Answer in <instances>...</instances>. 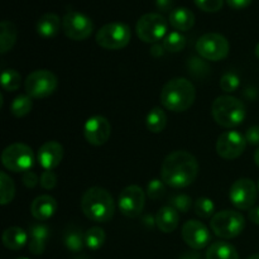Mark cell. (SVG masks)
Instances as JSON below:
<instances>
[{
  "instance_id": "6da1fadb",
  "label": "cell",
  "mask_w": 259,
  "mask_h": 259,
  "mask_svg": "<svg viewBox=\"0 0 259 259\" xmlns=\"http://www.w3.org/2000/svg\"><path fill=\"white\" fill-rule=\"evenodd\" d=\"M199 163L194 154L176 151L164 158L161 167V180L174 189H185L196 180Z\"/></svg>"
},
{
  "instance_id": "7a4b0ae2",
  "label": "cell",
  "mask_w": 259,
  "mask_h": 259,
  "mask_svg": "<svg viewBox=\"0 0 259 259\" xmlns=\"http://www.w3.org/2000/svg\"><path fill=\"white\" fill-rule=\"evenodd\" d=\"M81 210L91 222L108 223L115 212V201L105 189L90 187L81 197Z\"/></svg>"
},
{
  "instance_id": "3957f363",
  "label": "cell",
  "mask_w": 259,
  "mask_h": 259,
  "mask_svg": "<svg viewBox=\"0 0 259 259\" xmlns=\"http://www.w3.org/2000/svg\"><path fill=\"white\" fill-rule=\"evenodd\" d=\"M196 90L191 81L184 77H176L164 83L161 90L162 105L175 113L189 110L195 103Z\"/></svg>"
},
{
  "instance_id": "277c9868",
  "label": "cell",
  "mask_w": 259,
  "mask_h": 259,
  "mask_svg": "<svg viewBox=\"0 0 259 259\" xmlns=\"http://www.w3.org/2000/svg\"><path fill=\"white\" fill-rule=\"evenodd\" d=\"M211 115L223 128H234L245 119V105L234 96H219L211 105Z\"/></svg>"
},
{
  "instance_id": "5b68a950",
  "label": "cell",
  "mask_w": 259,
  "mask_h": 259,
  "mask_svg": "<svg viewBox=\"0 0 259 259\" xmlns=\"http://www.w3.org/2000/svg\"><path fill=\"white\" fill-rule=\"evenodd\" d=\"M210 227L217 237L223 239H233L244 230L245 220L239 211L223 210L212 217Z\"/></svg>"
},
{
  "instance_id": "8992f818",
  "label": "cell",
  "mask_w": 259,
  "mask_h": 259,
  "mask_svg": "<svg viewBox=\"0 0 259 259\" xmlns=\"http://www.w3.org/2000/svg\"><path fill=\"white\" fill-rule=\"evenodd\" d=\"M2 163L5 168L15 174L30 171L34 164V153L27 144L13 143L3 151Z\"/></svg>"
},
{
  "instance_id": "52a82bcc",
  "label": "cell",
  "mask_w": 259,
  "mask_h": 259,
  "mask_svg": "<svg viewBox=\"0 0 259 259\" xmlns=\"http://www.w3.org/2000/svg\"><path fill=\"white\" fill-rule=\"evenodd\" d=\"M131 42V28L125 23H108L96 33V43L105 50H121Z\"/></svg>"
},
{
  "instance_id": "ba28073f",
  "label": "cell",
  "mask_w": 259,
  "mask_h": 259,
  "mask_svg": "<svg viewBox=\"0 0 259 259\" xmlns=\"http://www.w3.org/2000/svg\"><path fill=\"white\" fill-rule=\"evenodd\" d=\"M168 23L166 18L158 13H147L142 15L136 25L137 35L146 43H157L166 37Z\"/></svg>"
},
{
  "instance_id": "9c48e42d",
  "label": "cell",
  "mask_w": 259,
  "mask_h": 259,
  "mask_svg": "<svg viewBox=\"0 0 259 259\" xmlns=\"http://www.w3.org/2000/svg\"><path fill=\"white\" fill-rule=\"evenodd\" d=\"M58 86V80L53 72L48 70L33 71L28 75L24 88L27 95L32 99H45L52 95Z\"/></svg>"
},
{
  "instance_id": "30bf717a",
  "label": "cell",
  "mask_w": 259,
  "mask_h": 259,
  "mask_svg": "<svg viewBox=\"0 0 259 259\" xmlns=\"http://www.w3.org/2000/svg\"><path fill=\"white\" fill-rule=\"evenodd\" d=\"M229 42L220 33H206L196 42L200 57L207 61H222L229 55Z\"/></svg>"
},
{
  "instance_id": "8fae6325",
  "label": "cell",
  "mask_w": 259,
  "mask_h": 259,
  "mask_svg": "<svg viewBox=\"0 0 259 259\" xmlns=\"http://www.w3.org/2000/svg\"><path fill=\"white\" fill-rule=\"evenodd\" d=\"M62 30L70 39L85 40L93 33L94 23L83 13L68 12L62 18Z\"/></svg>"
},
{
  "instance_id": "7c38bea8",
  "label": "cell",
  "mask_w": 259,
  "mask_h": 259,
  "mask_svg": "<svg viewBox=\"0 0 259 259\" xmlns=\"http://www.w3.org/2000/svg\"><path fill=\"white\" fill-rule=\"evenodd\" d=\"M257 185L250 179H239L232 185L229 197L232 204L239 210H250L257 201Z\"/></svg>"
},
{
  "instance_id": "4fadbf2b",
  "label": "cell",
  "mask_w": 259,
  "mask_h": 259,
  "mask_svg": "<svg viewBox=\"0 0 259 259\" xmlns=\"http://www.w3.org/2000/svg\"><path fill=\"white\" fill-rule=\"evenodd\" d=\"M146 204V194L142 187L131 185L123 189L118 199V206L126 218H137L142 214Z\"/></svg>"
},
{
  "instance_id": "5bb4252c",
  "label": "cell",
  "mask_w": 259,
  "mask_h": 259,
  "mask_svg": "<svg viewBox=\"0 0 259 259\" xmlns=\"http://www.w3.org/2000/svg\"><path fill=\"white\" fill-rule=\"evenodd\" d=\"M247 141L245 137H243L237 131L224 132L219 136L217 141V152L222 158L233 161L237 159L244 153Z\"/></svg>"
},
{
  "instance_id": "9a60e30c",
  "label": "cell",
  "mask_w": 259,
  "mask_h": 259,
  "mask_svg": "<svg viewBox=\"0 0 259 259\" xmlns=\"http://www.w3.org/2000/svg\"><path fill=\"white\" fill-rule=\"evenodd\" d=\"M111 134V125L105 116L95 115L86 120L83 125L85 139L93 146H103L109 141Z\"/></svg>"
},
{
  "instance_id": "2e32d148",
  "label": "cell",
  "mask_w": 259,
  "mask_h": 259,
  "mask_svg": "<svg viewBox=\"0 0 259 259\" xmlns=\"http://www.w3.org/2000/svg\"><path fill=\"white\" fill-rule=\"evenodd\" d=\"M182 239L192 249L199 250L207 247L211 240V234L204 223L199 220H189L182 227Z\"/></svg>"
},
{
  "instance_id": "e0dca14e",
  "label": "cell",
  "mask_w": 259,
  "mask_h": 259,
  "mask_svg": "<svg viewBox=\"0 0 259 259\" xmlns=\"http://www.w3.org/2000/svg\"><path fill=\"white\" fill-rule=\"evenodd\" d=\"M63 158L62 144L56 141H50L39 147L37 159L45 169H53L61 163Z\"/></svg>"
},
{
  "instance_id": "ac0fdd59",
  "label": "cell",
  "mask_w": 259,
  "mask_h": 259,
  "mask_svg": "<svg viewBox=\"0 0 259 259\" xmlns=\"http://www.w3.org/2000/svg\"><path fill=\"white\" fill-rule=\"evenodd\" d=\"M57 201L51 195H40L33 200L30 205V214L38 222H46L51 219L57 211Z\"/></svg>"
},
{
  "instance_id": "d6986e66",
  "label": "cell",
  "mask_w": 259,
  "mask_h": 259,
  "mask_svg": "<svg viewBox=\"0 0 259 259\" xmlns=\"http://www.w3.org/2000/svg\"><path fill=\"white\" fill-rule=\"evenodd\" d=\"M29 250L32 254L40 255L46 250L48 237H50V229L45 224H32L29 227Z\"/></svg>"
},
{
  "instance_id": "ffe728a7",
  "label": "cell",
  "mask_w": 259,
  "mask_h": 259,
  "mask_svg": "<svg viewBox=\"0 0 259 259\" xmlns=\"http://www.w3.org/2000/svg\"><path fill=\"white\" fill-rule=\"evenodd\" d=\"M180 223V212L172 206L161 207L156 215V225L162 233H172Z\"/></svg>"
},
{
  "instance_id": "44dd1931",
  "label": "cell",
  "mask_w": 259,
  "mask_h": 259,
  "mask_svg": "<svg viewBox=\"0 0 259 259\" xmlns=\"http://www.w3.org/2000/svg\"><path fill=\"white\" fill-rule=\"evenodd\" d=\"M61 28V19L55 13H46L38 19L37 33L43 38H53L58 34Z\"/></svg>"
},
{
  "instance_id": "7402d4cb",
  "label": "cell",
  "mask_w": 259,
  "mask_h": 259,
  "mask_svg": "<svg viewBox=\"0 0 259 259\" xmlns=\"http://www.w3.org/2000/svg\"><path fill=\"white\" fill-rule=\"evenodd\" d=\"M169 24L179 32L190 30L195 24V15L187 8H176L169 13Z\"/></svg>"
},
{
  "instance_id": "603a6c76",
  "label": "cell",
  "mask_w": 259,
  "mask_h": 259,
  "mask_svg": "<svg viewBox=\"0 0 259 259\" xmlns=\"http://www.w3.org/2000/svg\"><path fill=\"white\" fill-rule=\"evenodd\" d=\"M28 242V234L22 228H8L3 233V244L7 249L20 250Z\"/></svg>"
},
{
  "instance_id": "cb8c5ba5",
  "label": "cell",
  "mask_w": 259,
  "mask_h": 259,
  "mask_svg": "<svg viewBox=\"0 0 259 259\" xmlns=\"http://www.w3.org/2000/svg\"><path fill=\"white\" fill-rule=\"evenodd\" d=\"M18 30L14 23L10 20H3L0 24V53L4 55L13 48L17 42Z\"/></svg>"
},
{
  "instance_id": "d4e9b609",
  "label": "cell",
  "mask_w": 259,
  "mask_h": 259,
  "mask_svg": "<svg viewBox=\"0 0 259 259\" xmlns=\"http://www.w3.org/2000/svg\"><path fill=\"white\" fill-rule=\"evenodd\" d=\"M206 259H239V254L229 243L215 242L207 249Z\"/></svg>"
},
{
  "instance_id": "484cf974",
  "label": "cell",
  "mask_w": 259,
  "mask_h": 259,
  "mask_svg": "<svg viewBox=\"0 0 259 259\" xmlns=\"http://www.w3.org/2000/svg\"><path fill=\"white\" fill-rule=\"evenodd\" d=\"M63 243L70 252L78 253L85 247V233L75 227H70L63 235Z\"/></svg>"
},
{
  "instance_id": "4316f807",
  "label": "cell",
  "mask_w": 259,
  "mask_h": 259,
  "mask_svg": "<svg viewBox=\"0 0 259 259\" xmlns=\"http://www.w3.org/2000/svg\"><path fill=\"white\" fill-rule=\"evenodd\" d=\"M166 113H164L161 108H158V106L152 109L148 113V115H147L146 125L147 128H148V131L152 132V133H161V132L166 128Z\"/></svg>"
},
{
  "instance_id": "83f0119b",
  "label": "cell",
  "mask_w": 259,
  "mask_h": 259,
  "mask_svg": "<svg viewBox=\"0 0 259 259\" xmlns=\"http://www.w3.org/2000/svg\"><path fill=\"white\" fill-rule=\"evenodd\" d=\"M15 196V185L12 177L5 172L0 174V204L3 206L10 204Z\"/></svg>"
},
{
  "instance_id": "f1b7e54d",
  "label": "cell",
  "mask_w": 259,
  "mask_h": 259,
  "mask_svg": "<svg viewBox=\"0 0 259 259\" xmlns=\"http://www.w3.org/2000/svg\"><path fill=\"white\" fill-rule=\"evenodd\" d=\"M105 232L99 227H93L85 232V244L91 250L100 249L105 243Z\"/></svg>"
},
{
  "instance_id": "f546056e",
  "label": "cell",
  "mask_w": 259,
  "mask_h": 259,
  "mask_svg": "<svg viewBox=\"0 0 259 259\" xmlns=\"http://www.w3.org/2000/svg\"><path fill=\"white\" fill-rule=\"evenodd\" d=\"M32 108V98L28 95H19L13 100L12 105H10V113L15 118H23V116L28 115L30 113Z\"/></svg>"
},
{
  "instance_id": "4dcf8cb0",
  "label": "cell",
  "mask_w": 259,
  "mask_h": 259,
  "mask_svg": "<svg viewBox=\"0 0 259 259\" xmlns=\"http://www.w3.org/2000/svg\"><path fill=\"white\" fill-rule=\"evenodd\" d=\"M186 46V38L176 30V32H171L163 38V47L166 48L167 52L177 53L181 52Z\"/></svg>"
},
{
  "instance_id": "1f68e13d",
  "label": "cell",
  "mask_w": 259,
  "mask_h": 259,
  "mask_svg": "<svg viewBox=\"0 0 259 259\" xmlns=\"http://www.w3.org/2000/svg\"><path fill=\"white\" fill-rule=\"evenodd\" d=\"M22 76L13 68H7L2 72V86L5 91H15L19 89Z\"/></svg>"
},
{
  "instance_id": "d6a6232c",
  "label": "cell",
  "mask_w": 259,
  "mask_h": 259,
  "mask_svg": "<svg viewBox=\"0 0 259 259\" xmlns=\"http://www.w3.org/2000/svg\"><path fill=\"white\" fill-rule=\"evenodd\" d=\"M194 210L197 217L204 218V219H207V218L215 215V205L212 200H210L209 197H200V199H197L195 201Z\"/></svg>"
},
{
  "instance_id": "836d02e7",
  "label": "cell",
  "mask_w": 259,
  "mask_h": 259,
  "mask_svg": "<svg viewBox=\"0 0 259 259\" xmlns=\"http://www.w3.org/2000/svg\"><path fill=\"white\" fill-rule=\"evenodd\" d=\"M169 206L176 209L179 212H189L192 206V200L191 197L186 194L174 195V196L169 199Z\"/></svg>"
},
{
  "instance_id": "e575fe53",
  "label": "cell",
  "mask_w": 259,
  "mask_h": 259,
  "mask_svg": "<svg viewBox=\"0 0 259 259\" xmlns=\"http://www.w3.org/2000/svg\"><path fill=\"white\" fill-rule=\"evenodd\" d=\"M210 67L207 66V63L205 61H202L201 58L192 57L189 61V71L191 75H194L195 77H205V76L209 73Z\"/></svg>"
},
{
  "instance_id": "d590c367",
  "label": "cell",
  "mask_w": 259,
  "mask_h": 259,
  "mask_svg": "<svg viewBox=\"0 0 259 259\" xmlns=\"http://www.w3.org/2000/svg\"><path fill=\"white\" fill-rule=\"evenodd\" d=\"M240 85L239 76L235 72H227L222 76L220 80V88L225 93H233V91L238 90Z\"/></svg>"
},
{
  "instance_id": "8d00e7d4",
  "label": "cell",
  "mask_w": 259,
  "mask_h": 259,
  "mask_svg": "<svg viewBox=\"0 0 259 259\" xmlns=\"http://www.w3.org/2000/svg\"><path fill=\"white\" fill-rule=\"evenodd\" d=\"M166 192V184L162 180L153 179L147 186V196L152 200H159Z\"/></svg>"
},
{
  "instance_id": "74e56055",
  "label": "cell",
  "mask_w": 259,
  "mask_h": 259,
  "mask_svg": "<svg viewBox=\"0 0 259 259\" xmlns=\"http://www.w3.org/2000/svg\"><path fill=\"white\" fill-rule=\"evenodd\" d=\"M200 10L206 13H217L224 5V0H194Z\"/></svg>"
},
{
  "instance_id": "f35d334b",
  "label": "cell",
  "mask_w": 259,
  "mask_h": 259,
  "mask_svg": "<svg viewBox=\"0 0 259 259\" xmlns=\"http://www.w3.org/2000/svg\"><path fill=\"white\" fill-rule=\"evenodd\" d=\"M40 186L45 190H52L57 184V176L52 169H45L40 175Z\"/></svg>"
},
{
  "instance_id": "ab89813d",
  "label": "cell",
  "mask_w": 259,
  "mask_h": 259,
  "mask_svg": "<svg viewBox=\"0 0 259 259\" xmlns=\"http://www.w3.org/2000/svg\"><path fill=\"white\" fill-rule=\"evenodd\" d=\"M244 137L247 143L252 144V146H259V125L250 126V128L245 132Z\"/></svg>"
},
{
  "instance_id": "60d3db41",
  "label": "cell",
  "mask_w": 259,
  "mask_h": 259,
  "mask_svg": "<svg viewBox=\"0 0 259 259\" xmlns=\"http://www.w3.org/2000/svg\"><path fill=\"white\" fill-rule=\"evenodd\" d=\"M22 181H23V184H24L25 187H28V189H33V187L37 186L39 179H38L37 174H34L33 171H27L23 174Z\"/></svg>"
},
{
  "instance_id": "b9f144b4",
  "label": "cell",
  "mask_w": 259,
  "mask_h": 259,
  "mask_svg": "<svg viewBox=\"0 0 259 259\" xmlns=\"http://www.w3.org/2000/svg\"><path fill=\"white\" fill-rule=\"evenodd\" d=\"M253 0H227L228 5H229L230 8H233V9H237V10H240V9H244V8L249 7L250 4H252Z\"/></svg>"
},
{
  "instance_id": "7bdbcfd3",
  "label": "cell",
  "mask_w": 259,
  "mask_h": 259,
  "mask_svg": "<svg viewBox=\"0 0 259 259\" xmlns=\"http://www.w3.org/2000/svg\"><path fill=\"white\" fill-rule=\"evenodd\" d=\"M174 0H156V7L159 12L167 13L171 12L174 8Z\"/></svg>"
},
{
  "instance_id": "ee69618b",
  "label": "cell",
  "mask_w": 259,
  "mask_h": 259,
  "mask_svg": "<svg viewBox=\"0 0 259 259\" xmlns=\"http://www.w3.org/2000/svg\"><path fill=\"white\" fill-rule=\"evenodd\" d=\"M166 52V48L163 47V45H158V43H154L151 48V55L154 56V57H161V56L164 55Z\"/></svg>"
},
{
  "instance_id": "f6af8a7d",
  "label": "cell",
  "mask_w": 259,
  "mask_h": 259,
  "mask_svg": "<svg viewBox=\"0 0 259 259\" xmlns=\"http://www.w3.org/2000/svg\"><path fill=\"white\" fill-rule=\"evenodd\" d=\"M249 219H250V222L254 223L255 225H259V206L250 209Z\"/></svg>"
},
{
  "instance_id": "bcb514c9",
  "label": "cell",
  "mask_w": 259,
  "mask_h": 259,
  "mask_svg": "<svg viewBox=\"0 0 259 259\" xmlns=\"http://www.w3.org/2000/svg\"><path fill=\"white\" fill-rule=\"evenodd\" d=\"M179 259H201V255L197 252H192V250H187V252L182 253Z\"/></svg>"
},
{
  "instance_id": "7dc6e473",
  "label": "cell",
  "mask_w": 259,
  "mask_h": 259,
  "mask_svg": "<svg viewBox=\"0 0 259 259\" xmlns=\"http://www.w3.org/2000/svg\"><path fill=\"white\" fill-rule=\"evenodd\" d=\"M254 162H255V164L259 167V148L255 151V153H254Z\"/></svg>"
},
{
  "instance_id": "c3c4849f",
  "label": "cell",
  "mask_w": 259,
  "mask_h": 259,
  "mask_svg": "<svg viewBox=\"0 0 259 259\" xmlns=\"http://www.w3.org/2000/svg\"><path fill=\"white\" fill-rule=\"evenodd\" d=\"M254 52H255V56H257V57L259 58V43L257 46H255V50H254Z\"/></svg>"
},
{
  "instance_id": "681fc988",
  "label": "cell",
  "mask_w": 259,
  "mask_h": 259,
  "mask_svg": "<svg viewBox=\"0 0 259 259\" xmlns=\"http://www.w3.org/2000/svg\"><path fill=\"white\" fill-rule=\"evenodd\" d=\"M248 259H259V253H258V254H253V255H250V257L248 258Z\"/></svg>"
},
{
  "instance_id": "f907efd6",
  "label": "cell",
  "mask_w": 259,
  "mask_h": 259,
  "mask_svg": "<svg viewBox=\"0 0 259 259\" xmlns=\"http://www.w3.org/2000/svg\"><path fill=\"white\" fill-rule=\"evenodd\" d=\"M76 259H88L86 257H80V258H76Z\"/></svg>"
},
{
  "instance_id": "816d5d0a",
  "label": "cell",
  "mask_w": 259,
  "mask_h": 259,
  "mask_svg": "<svg viewBox=\"0 0 259 259\" xmlns=\"http://www.w3.org/2000/svg\"><path fill=\"white\" fill-rule=\"evenodd\" d=\"M17 259H28V258H17Z\"/></svg>"
},
{
  "instance_id": "f5cc1de1",
  "label": "cell",
  "mask_w": 259,
  "mask_h": 259,
  "mask_svg": "<svg viewBox=\"0 0 259 259\" xmlns=\"http://www.w3.org/2000/svg\"><path fill=\"white\" fill-rule=\"evenodd\" d=\"M258 191H259V181H258Z\"/></svg>"
}]
</instances>
